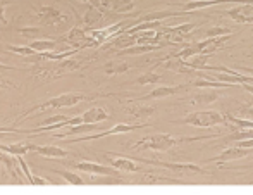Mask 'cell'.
Listing matches in <instances>:
<instances>
[{"label":"cell","mask_w":253,"mask_h":195,"mask_svg":"<svg viewBox=\"0 0 253 195\" xmlns=\"http://www.w3.org/2000/svg\"><path fill=\"white\" fill-rule=\"evenodd\" d=\"M17 33L26 38V40H38L42 37V31L38 28H19Z\"/></svg>","instance_id":"obj_31"},{"label":"cell","mask_w":253,"mask_h":195,"mask_svg":"<svg viewBox=\"0 0 253 195\" xmlns=\"http://www.w3.org/2000/svg\"><path fill=\"white\" fill-rule=\"evenodd\" d=\"M105 157L109 159L110 166H112V168H116L117 171H127V173L143 171V168H141L136 161H133V159H129V157H124V155H114V157H112L110 154H105Z\"/></svg>","instance_id":"obj_11"},{"label":"cell","mask_w":253,"mask_h":195,"mask_svg":"<svg viewBox=\"0 0 253 195\" xmlns=\"http://www.w3.org/2000/svg\"><path fill=\"white\" fill-rule=\"evenodd\" d=\"M31 152L38 155H43V157H50V159H64L69 155V152L62 150V148L55 147V145H37L33 144V148Z\"/></svg>","instance_id":"obj_14"},{"label":"cell","mask_w":253,"mask_h":195,"mask_svg":"<svg viewBox=\"0 0 253 195\" xmlns=\"http://www.w3.org/2000/svg\"><path fill=\"white\" fill-rule=\"evenodd\" d=\"M210 57H212V54H197L193 55L190 62L184 61V64H186V67H193V69H205L209 66Z\"/></svg>","instance_id":"obj_26"},{"label":"cell","mask_w":253,"mask_h":195,"mask_svg":"<svg viewBox=\"0 0 253 195\" xmlns=\"http://www.w3.org/2000/svg\"><path fill=\"white\" fill-rule=\"evenodd\" d=\"M219 135H210V137H172L167 133H155L143 137L133 145V148L140 150H155V152H167L172 147L181 144H190V142L207 140V138H217Z\"/></svg>","instance_id":"obj_1"},{"label":"cell","mask_w":253,"mask_h":195,"mask_svg":"<svg viewBox=\"0 0 253 195\" xmlns=\"http://www.w3.org/2000/svg\"><path fill=\"white\" fill-rule=\"evenodd\" d=\"M233 33V28L229 26H213V28H209L205 31L207 38H213V37H224V35H229Z\"/></svg>","instance_id":"obj_30"},{"label":"cell","mask_w":253,"mask_h":195,"mask_svg":"<svg viewBox=\"0 0 253 195\" xmlns=\"http://www.w3.org/2000/svg\"><path fill=\"white\" fill-rule=\"evenodd\" d=\"M215 100H219V94L217 92H213V90H205V92H202V94H198V95H195L193 98H190V102L191 104H195V105H209V104H212V102H215Z\"/></svg>","instance_id":"obj_24"},{"label":"cell","mask_w":253,"mask_h":195,"mask_svg":"<svg viewBox=\"0 0 253 195\" xmlns=\"http://www.w3.org/2000/svg\"><path fill=\"white\" fill-rule=\"evenodd\" d=\"M59 42L57 40H52V38H38V40H31L30 47L37 52H50V50H55Z\"/></svg>","instance_id":"obj_23"},{"label":"cell","mask_w":253,"mask_h":195,"mask_svg":"<svg viewBox=\"0 0 253 195\" xmlns=\"http://www.w3.org/2000/svg\"><path fill=\"white\" fill-rule=\"evenodd\" d=\"M37 17L45 26H60V24L67 23V19H69L67 14L60 12V10L53 5H42L37 12Z\"/></svg>","instance_id":"obj_6"},{"label":"cell","mask_w":253,"mask_h":195,"mask_svg":"<svg viewBox=\"0 0 253 195\" xmlns=\"http://www.w3.org/2000/svg\"><path fill=\"white\" fill-rule=\"evenodd\" d=\"M240 69H241V73L250 74V76H253V67H240Z\"/></svg>","instance_id":"obj_37"},{"label":"cell","mask_w":253,"mask_h":195,"mask_svg":"<svg viewBox=\"0 0 253 195\" xmlns=\"http://www.w3.org/2000/svg\"><path fill=\"white\" fill-rule=\"evenodd\" d=\"M160 80H162V76H160V74L153 73V71H148V73L141 74V76L138 78L136 83L138 85H155V83H159Z\"/></svg>","instance_id":"obj_29"},{"label":"cell","mask_w":253,"mask_h":195,"mask_svg":"<svg viewBox=\"0 0 253 195\" xmlns=\"http://www.w3.org/2000/svg\"><path fill=\"white\" fill-rule=\"evenodd\" d=\"M62 40L67 42L69 45H73V49H78V50H81V49L100 47V44H98L95 38H91L90 35L86 33V30H83V28H73Z\"/></svg>","instance_id":"obj_5"},{"label":"cell","mask_w":253,"mask_h":195,"mask_svg":"<svg viewBox=\"0 0 253 195\" xmlns=\"http://www.w3.org/2000/svg\"><path fill=\"white\" fill-rule=\"evenodd\" d=\"M81 64H83V62H81L80 59H74L73 55L67 59H62V61H59V66L53 67V69H55L53 71V76H62V74L71 73V71H76V69H80Z\"/></svg>","instance_id":"obj_19"},{"label":"cell","mask_w":253,"mask_h":195,"mask_svg":"<svg viewBox=\"0 0 253 195\" xmlns=\"http://www.w3.org/2000/svg\"><path fill=\"white\" fill-rule=\"evenodd\" d=\"M0 88H16V85H14L12 81H7L0 78Z\"/></svg>","instance_id":"obj_35"},{"label":"cell","mask_w":253,"mask_h":195,"mask_svg":"<svg viewBox=\"0 0 253 195\" xmlns=\"http://www.w3.org/2000/svg\"><path fill=\"white\" fill-rule=\"evenodd\" d=\"M0 162H2L5 171L9 173L16 182L23 183V173H21V166H19V162H17V155L7 154V152L0 150Z\"/></svg>","instance_id":"obj_12"},{"label":"cell","mask_w":253,"mask_h":195,"mask_svg":"<svg viewBox=\"0 0 253 195\" xmlns=\"http://www.w3.org/2000/svg\"><path fill=\"white\" fill-rule=\"evenodd\" d=\"M107 7L114 14H127L134 9V2L133 0H109Z\"/></svg>","instance_id":"obj_22"},{"label":"cell","mask_w":253,"mask_h":195,"mask_svg":"<svg viewBox=\"0 0 253 195\" xmlns=\"http://www.w3.org/2000/svg\"><path fill=\"white\" fill-rule=\"evenodd\" d=\"M2 50L10 52V54L24 55V57H35V55L38 54V52L33 50V49H31L30 45H19V47H16V45H9V47L2 49Z\"/></svg>","instance_id":"obj_27"},{"label":"cell","mask_w":253,"mask_h":195,"mask_svg":"<svg viewBox=\"0 0 253 195\" xmlns=\"http://www.w3.org/2000/svg\"><path fill=\"white\" fill-rule=\"evenodd\" d=\"M181 125L197 126V128H210V126H231L226 114H220L219 111H193L188 116H184Z\"/></svg>","instance_id":"obj_3"},{"label":"cell","mask_w":253,"mask_h":195,"mask_svg":"<svg viewBox=\"0 0 253 195\" xmlns=\"http://www.w3.org/2000/svg\"><path fill=\"white\" fill-rule=\"evenodd\" d=\"M238 116L245 119H253V104L247 102V104H241L238 107Z\"/></svg>","instance_id":"obj_32"},{"label":"cell","mask_w":253,"mask_h":195,"mask_svg":"<svg viewBox=\"0 0 253 195\" xmlns=\"http://www.w3.org/2000/svg\"><path fill=\"white\" fill-rule=\"evenodd\" d=\"M55 175L62 176L64 180H66L67 183H71V185H78V187H83L84 185V180L81 178L78 173L71 171V169H52Z\"/></svg>","instance_id":"obj_25"},{"label":"cell","mask_w":253,"mask_h":195,"mask_svg":"<svg viewBox=\"0 0 253 195\" xmlns=\"http://www.w3.org/2000/svg\"><path fill=\"white\" fill-rule=\"evenodd\" d=\"M147 126L148 125H124V123H119V125L112 126V128L100 131V133L83 135L81 138H73V142H86V140H97V138H105V137H110V135H124V133H131V131H136V130H143V128H147Z\"/></svg>","instance_id":"obj_7"},{"label":"cell","mask_w":253,"mask_h":195,"mask_svg":"<svg viewBox=\"0 0 253 195\" xmlns=\"http://www.w3.org/2000/svg\"><path fill=\"white\" fill-rule=\"evenodd\" d=\"M157 109L155 107H145V105H138V107H127V112L134 118H147V116H152Z\"/></svg>","instance_id":"obj_28"},{"label":"cell","mask_w":253,"mask_h":195,"mask_svg":"<svg viewBox=\"0 0 253 195\" xmlns=\"http://www.w3.org/2000/svg\"><path fill=\"white\" fill-rule=\"evenodd\" d=\"M83 118V123H88V125H98V123H103V121H109L110 119V114L102 107H91L88 111H84L81 114Z\"/></svg>","instance_id":"obj_15"},{"label":"cell","mask_w":253,"mask_h":195,"mask_svg":"<svg viewBox=\"0 0 253 195\" xmlns=\"http://www.w3.org/2000/svg\"><path fill=\"white\" fill-rule=\"evenodd\" d=\"M98 128V125H88V123H81V125H74V126H69L67 128V131H64V133H53L52 135V138H67V137H78V135H86V133H90V131H93V130H97Z\"/></svg>","instance_id":"obj_17"},{"label":"cell","mask_w":253,"mask_h":195,"mask_svg":"<svg viewBox=\"0 0 253 195\" xmlns=\"http://www.w3.org/2000/svg\"><path fill=\"white\" fill-rule=\"evenodd\" d=\"M98 97H91V95H86L83 92H67V94H60L57 97H52L50 100L42 102V104H37L33 107H30L16 123H21L23 119L28 118L31 111H40V109H60V107H74V105L81 104V102H88V100H95Z\"/></svg>","instance_id":"obj_2"},{"label":"cell","mask_w":253,"mask_h":195,"mask_svg":"<svg viewBox=\"0 0 253 195\" xmlns=\"http://www.w3.org/2000/svg\"><path fill=\"white\" fill-rule=\"evenodd\" d=\"M252 154V148H243V147H238V145H234V147L231 148H226L224 152H220L219 155H215V157H210L207 162H215V164H224V162H229V161H238V159H243L247 157V155Z\"/></svg>","instance_id":"obj_10"},{"label":"cell","mask_w":253,"mask_h":195,"mask_svg":"<svg viewBox=\"0 0 253 195\" xmlns=\"http://www.w3.org/2000/svg\"><path fill=\"white\" fill-rule=\"evenodd\" d=\"M14 3V0H0V24H5L7 19H5V7Z\"/></svg>","instance_id":"obj_33"},{"label":"cell","mask_w":253,"mask_h":195,"mask_svg":"<svg viewBox=\"0 0 253 195\" xmlns=\"http://www.w3.org/2000/svg\"><path fill=\"white\" fill-rule=\"evenodd\" d=\"M80 2H84V3H90V2H93V0H80Z\"/></svg>","instance_id":"obj_38"},{"label":"cell","mask_w":253,"mask_h":195,"mask_svg":"<svg viewBox=\"0 0 253 195\" xmlns=\"http://www.w3.org/2000/svg\"><path fill=\"white\" fill-rule=\"evenodd\" d=\"M164 45L167 44H157V45H141V44H136V45H131V47H126L119 52V55H141V54H150V52H155L159 49H162Z\"/></svg>","instance_id":"obj_18"},{"label":"cell","mask_w":253,"mask_h":195,"mask_svg":"<svg viewBox=\"0 0 253 195\" xmlns=\"http://www.w3.org/2000/svg\"><path fill=\"white\" fill-rule=\"evenodd\" d=\"M16 67H12V66H7V64H3V62H0V71H14Z\"/></svg>","instance_id":"obj_36"},{"label":"cell","mask_w":253,"mask_h":195,"mask_svg":"<svg viewBox=\"0 0 253 195\" xmlns=\"http://www.w3.org/2000/svg\"><path fill=\"white\" fill-rule=\"evenodd\" d=\"M140 164H150V166H159V168H166L170 169V171L176 173H183V175H209V171H205L203 168L197 164H191V162H186V164H176V162H164V161H155V159H136Z\"/></svg>","instance_id":"obj_4"},{"label":"cell","mask_w":253,"mask_h":195,"mask_svg":"<svg viewBox=\"0 0 253 195\" xmlns=\"http://www.w3.org/2000/svg\"><path fill=\"white\" fill-rule=\"evenodd\" d=\"M227 17L240 24H252L253 23V3H236L231 9L224 10Z\"/></svg>","instance_id":"obj_8"},{"label":"cell","mask_w":253,"mask_h":195,"mask_svg":"<svg viewBox=\"0 0 253 195\" xmlns=\"http://www.w3.org/2000/svg\"><path fill=\"white\" fill-rule=\"evenodd\" d=\"M126 71H129V66H127L126 61H121V59H112V61H107L103 64V73L109 74V76L126 73Z\"/></svg>","instance_id":"obj_20"},{"label":"cell","mask_w":253,"mask_h":195,"mask_svg":"<svg viewBox=\"0 0 253 195\" xmlns=\"http://www.w3.org/2000/svg\"><path fill=\"white\" fill-rule=\"evenodd\" d=\"M74 168L78 171H83V173H90V175H100V176H116L119 178L117 175V169L112 168V166H103L100 162H93V161H80L78 164H74Z\"/></svg>","instance_id":"obj_9"},{"label":"cell","mask_w":253,"mask_h":195,"mask_svg":"<svg viewBox=\"0 0 253 195\" xmlns=\"http://www.w3.org/2000/svg\"><path fill=\"white\" fill-rule=\"evenodd\" d=\"M191 85H177V87H157L153 88L150 94H147L143 98H166V97H174L177 94L190 90Z\"/></svg>","instance_id":"obj_13"},{"label":"cell","mask_w":253,"mask_h":195,"mask_svg":"<svg viewBox=\"0 0 253 195\" xmlns=\"http://www.w3.org/2000/svg\"><path fill=\"white\" fill-rule=\"evenodd\" d=\"M31 148H33V144L30 140H21L16 142V144H0V150L7 152V154H12V155H24V154H30Z\"/></svg>","instance_id":"obj_16"},{"label":"cell","mask_w":253,"mask_h":195,"mask_svg":"<svg viewBox=\"0 0 253 195\" xmlns=\"http://www.w3.org/2000/svg\"><path fill=\"white\" fill-rule=\"evenodd\" d=\"M102 14H103V10L100 7H95V5L88 7V10L84 12V17H83L84 24H86V30H90V28H93L97 23H100L102 17H103Z\"/></svg>","instance_id":"obj_21"},{"label":"cell","mask_w":253,"mask_h":195,"mask_svg":"<svg viewBox=\"0 0 253 195\" xmlns=\"http://www.w3.org/2000/svg\"><path fill=\"white\" fill-rule=\"evenodd\" d=\"M30 183H31V185H40V187L42 185H47V182H45L43 178H40V176H35V175H33V178H31Z\"/></svg>","instance_id":"obj_34"}]
</instances>
